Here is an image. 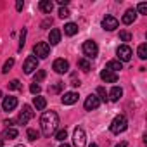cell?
I'll return each mask as SVG.
<instances>
[{
    "label": "cell",
    "instance_id": "obj_33",
    "mask_svg": "<svg viewBox=\"0 0 147 147\" xmlns=\"http://www.w3.org/2000/svg\"><path fill=\"white\" fill-rule=\"evenodd\" d=\"M40 90H42V87H40L38 83H31V87H30V92H31V94L38 95V94H40Z\"/></svg>",
    "mask_w": 147,
    "mask_h": 147
},
{
    "label": "cell",
    "instance_id": "obj_29",
    "mask_svg": "<svg viewBox=\"0 0 147 147\" xmlns=\"http://www.w3.org/2000/svg\"><path fill=\"white\" fill-rule=\"evenodd\" d=\"M12 66H14V59L11 57V59H7V61H5V64H4V67H2V73H4V75H5V73H9Z\"/></svg>",
    "mask_w": 147,
    "mask_h": 147
},
{
    "label": "cell",
    "instance_id": "obj_36",
    "mask_svg": "<svg viewBox=\"0 0 147 147\" xmlns=\"http://www.w3.org/2000/svg\"><path fill=\"white\" fill-rule=\"evenodd\" d=\"M24 40H26V30H23L21 31V42H19V50L24 47Z\"/></svg>",
    "mask_w": 147,
    "mask_h": 147
},
{
    "label": "cell",
    "instance_id": "obj_39",
    "mask_svg": "<svg viewBox=\"0 0 147 147\" xmlns=\"http://www.w3.org/2000/svg\"><path fill=\"white\" fill-rule=\"evenodd\" d=\"M4 125H7V128H12L14 121H12V119H5V121H4Z\"/></svg>",
    "mask_w": 147,
    "mask_h": 147
},
{
    "label": "cell",
    "instance_id": "obj_3",
    "mask_svg": "<svg viewBox=\"0 0 147 147\" xmlns=\"http://www.w3.org/2000/svg\"><path fill=\"white\" fill-rule=\"evenodd\" d=\"M82 50H83V54L87 55V59H94V57H97V54H99V47H97V43H95L94 40H87V42L83 43Z\"/></svg>",
    "mask_w": 147,
    "mask_h": 147
},
{
    "label": "cell",
    "instance_id": "obj_21",
    "mask_svg": "<svg viewBox=\"0 0 147 147\" xmlns=\"http://www.w3.org/2000/svg\"><path fill=\"white\" fill-rule=\"evenodd\" d=\"M64 33H66L67 36L76 35V33H78V24H75V23H67V24L64 26Z\"/></svg>",
    "mask_w": 147,
    "mask_h": 147
},
{
    "label": "cell",
    "instance_id": "obj_18",
    "mask_svg": "<svg viewBox=\"0 0 147 147\" xmlns=\"http://www.w3.org/2000/svg\"><path fill=\"white\" fill-rule=\"evenodd\" d=\"M38 7H40V11H42V12L50 14V12H52V9H54V4L50 2V0H40Z\"/></svg>",
    "mask_w": 147,
    "mask_h": 147
},
{
    "label": "cell",
    "instance_id": "obj_1",
    "mask_svg": "<svg viewBox=\"0 0 147 147\" xmlns=\"http://www.w3.org/2000/svg\"><path fill=\"white\" fill-rule=\"evenodd\" d=\"M40 125H42V133H43V135L49 137V135L55 133L57 125H59V116H57V113H54V111H45V113L42 114Z\"/></svg>",
    "mask_w": 147,
    "mask_h": 147
},
{
    "label": "cell",
    "instance_id": "obj_32",
    "mask_svg": "<svg viewBox=\"0 0 147 147\" xmlns=\"http://www.w3.org/2000/svg\"><path fill=\"white\" fill-rule=\"evenodd\" d=\"M119 38H121L123 42H130V40H131V33H130V31H119Z\"/></svg>",
    "mask_w": 147,
    "mask_h": 147
},
{
    "label": "cell",
    "instance_id": "obj_31",
    "mask_svg": "<svg viewBox=\"0 0 147 147\" xmlns=\"http://www.w3.org/2000/svg\"><path fill=\"white\" fill-rule=\"evenodd\" d=\"M43 78H45V71H43V69H38V73L35 75V82H33V83H40Z\"/></svg>",
    "mask_w": 147,
    "mask_h": 147
},
{
    "label": "cell",
    "instance_id": "obj_35",
    "mask_svg": "<svg viewBox=\"0 0 147 147\" xmlns=\"http://www.w3.org/2000/svg\"><path fill=\"white\" fill-rule=\"evenodd\" d=\"M138 12H140V14H147V4H145V2L138 4Z\"/></svg>",
    "mask_w": 147,
    "mask_h": 147
},
{
    "label": "cell",
    "instance_id": "obj_20",
    "mask_svg": "<svg viewBox=\"0 0 147 147\" xmlns=\"http://www.w3.org/2000/svg\"><path fill=\"white\" fill-rule=\"evenodd\" d=\"M33 106H35L38 111H43V109L47 107V100H45V97H40V95H36V97L33 99Z\"/></svg>",
    "mask_w": 147,
    "mask_h": 147
},
{
    "label": "cell",
    "instance_id": "obj_46",
    "mask_svg": "<svg viewBox=\"0 0 147 147\" xmlns=\"http://www.w3.org/2000/svg\"><path fill=\"white\" fill-rule=\"evenodd\" d=\"M0 97H2V92H0Z\"/></svg>",
    "mask_w": 147,
    "mask_h": 147
},
{
    "label": "cell",
    "instance_id": "obj_30",
    "mask_svg": "<svg viewBox=\"0 0 147 147\" xmlns=\"http://www.w3.org/2000/svg\"><path fill=\"white\" fill-rule=\"evenodd\" d=\"M21 88H23V85H21L19 80H12L9 83V90H21Z\"/></svg>",
    "mask_w": 147,
    "mask_h": 147
},
{
    "label": "cell",
    "instance_id": "obj_14",
    "mask_svg": "<svg viewBox=\"0 0 147 147\" xmlns=\"http://www.w3.org/2000/svg\"><path fill=\"white\" fill-rule=\"evenodd\" d=\"M62 104L64 106H71V104H75V102H78V94L76 92H66L64 95H62Z\"/></svg>",
    "mask_w": 147,
    "mask_h": 147
},
{
    "label": "cell",
    "instance_id": "obj_8",
    "mask_svg": "<svg viewBox=\"0 0 147 147\" xmlns=\"http://www.w3.org/2000/svg\"><path fill=\"white\" fill-rule=\"evenodd\" d=\"M35 116V113L31 111V107L28 106V104H24L23 106V111L19 113V118H18V121H19V125H26L31 118Z\"/></svg>",
    "mask_w": 147,
    "mask_h": 147
},
{
    "label": "cell",
    "instance_id": "obj_34",
    "mask_svg": "<svg viewBox=\"0 0 147 147\" xmlns=\"http://www.w3.org/2000/svg\"><path fill=\"white\" fill-rule=\"evenodd\" d=\"M69 14H71V12H69L67 7H61V9H59V16H61L62 19H64V18H69Z\"/></svg>",
    "mask_w": 147,
    "mask_h": 147
},
{
    "label": "cell",
    "instance_id": "obj_40",
    "mask_svg": "<svg viewBox=\"0 0 147 147\" xmlns=\"http://www.w3.org/2000/svg\"><path fill=\"white\" fill-rule=\"evenodd\" d=\"M23 5H24V4H23V2H21V0H19V2H18V4H16V9H18V11H21V9H23Z\"/></svg>",
    "mask_w": 147,
    "mask_h": 147
},
{
    "label": "cell",
    "instance_id": "obj_15",
    "mask_svg": "<svg viewBox=\"0 0 147 147\" xmlns=\"http://www.w3.org/2000/svg\"><path fill=\"white\" fill-rule=\"evenodd\" d=\"M2 107H4V111H14L18 107V99L16 97H5Z\"/></svg>",
    "mask_w": 147,
    "mask_h": 147
},
{
    "label": "cell",
    "instance_id": "obj_6",
    "mask_svg": "<svg viewBox=\"0 0 147 147\" xmlns=\"http://www.w3.org/2000/svg\"><path fill=\"white\" fill-rule=\"evenodd\" d=\"M73 144H75V147H85L87 144V135H85V130L83 128H76L75 133H73Z\"/></svg>",
    "mask_w": 147,
    "mask_h": 147
},
{
    "label": "cell",
    "instance_id": "obj_10",
    "mask_svg": "<svg viewBox=\"0 0 147 147\" xmlns=\"http://www.w3.org/2000/svg\"><path fill=\"white\" fill-rule=\"evenodd\" d=\"M118 24H119V21H118L114 16H106V18L102 19V28H104V30H107V31L116 30V28H118Z\"/></svg>",
    "mask_w": 147,
    "mask_h": 147
},
{
    "label": "cell",
    "instance_id": "obj_7",
    "mask_svg": "<svg viewBox=\"0 0 147 147\" xmlns=\"http://www.w3.org/2000/svg\"><path fill=\"white\" fill-rule=\"evenodd\" d=\"M116 54H118V61L119 62H128L130 59H131V49L128 47V45H119L118 47V50H116Z\"/></svg>",
    "mask_w": 147,
    "mask_h": 147
},
{
    "label": "cell",
    "instance_id": "obj_27",
    "mask_svg": "<svg viewBox=\"0 0 147 147\" xmlns=\"http://www.w3.org/2000/svg\"><path fill=\"white\" fill-rule=\"evenodd\" d=\"M137 54H138V57H140V59H147V43H142V45L138 47Z\"/></svg>",
    "mask_w": 147,
    "mask_h": 147
},
{
    "label": "cell",
    "instance_id": "obj_38",
    "mask_svg": "<svg viewBox=\"0 0 147 147\" xmlns=\"http://www.w3.org/2000/svg\"><path fill=\"white\" fill-rule=\"evenodd\" d=\"M71 85H73V87H80V80H76L75 76H73V80H71Z\"/></svg>",
    "mask_w": 147,
    "mask_h": 147
},
{
    "label": "cell",
    "instance_id": "obj_16",
    "mask_svg": "<svg viewBox=\"0 0 147 147\" xmlns=\"http://www.w3.org/2000/svg\"><path fill=\"white\" fill-rule=\"evenodd\" d=\"M49 42H50V45H57V43L61 42V30H57V28L50 30V33H49Z\"/></svg>",
    "mask_w": 147,
    "mask_h": 147
},
{
    "label": "cell",
    "instance_id": "obj_37",
    "mask_svg": "<svg viewBox=\"0 0 147 147\" xmlns=\"http://www.w3.org/2000/svg\"><path fill=\"white\" fill-rule=\"evenodd\" d=\"M57 4H59L61 7H66V5L69 4V0H57Z\"/></svg>",
    "mask_w": 147,
    "mask_h": 147
},
{
    "label": "cell",
    "instance_id": "obj_5",
    "mask_svg": "<svg viewBox=\"0 0 147 147\" xmlns=\"http://www.w3.org/2000/svg\"><path fill=\"white\" fill-rule=\"evenodd\" d=\"M33 52L40 57V59H47L49 54H50V45L47 42H38L35 47H33Z\"/></svg>",
    "mask_w": 147,
    "mask_h": 147
},
{
    "label": "cell",
    "instance_id": "obj_11",
    "mask_svg": "<svg viewBox=\"0 0 147 147\" xmlns=\"http://www.w3.org/2000/svg\"><path fill=\"white\" fill-rule=\"evenodd\" d=\"M100 106V100H99V97L95 95V94H90L87 99H85V109L87 111H94V109H97Z\"/></svg>",
    "mask_w": 147,
    "mask_h": 147
},
{
    "label": "cell",
    "instance_id": "obj_28",
    "mask_svg": "<svg viewBox=\"0 0 147 147\" xmlns=\"http://www.w3.org/2000/svg\"><path fill=\"white\" fill-rule=\"evenodd\" d=\"M26 133H28V138H30L31 142H35V140L40 137V131H36V130H33V128H28V131H26Z\"/></svg>",
    "mask_w": 147,
    "mask_h": 147
},
{
    "label": "cell",
    "instance_id": "obj_17",
    "mask_svg": "<svg viewBox=\"0 0 147 147\" xmlns=\"http://www.w3.org/2000/svg\"><path fill=\"white\" fill-rule=\"evenodd\" d=\"M135 18H137V11H135V9H128V11L123 14V23H125V24H131V23L135 21Z\"/></svg>",
    "mask_w": 147,
    "mask_h": 147
},
{
    "label": "cell",
    "instance_id": "obj_41",
    "mask_svg": "<svg viewBox=\"0 0 147 147\" xmlns=\"http://www.w3.org/2000/svg\"><path fill=\"white\" fill-rule=\"evenodd\" d=\"M116 147H128V144H126V142H118Z\"/></svg>",
    "mask_w": 147,
    "mask_h": 147
},
{
    "label": "cell",
    "instance_id": "obj_25",
    "mask_svg": "<svg viewBox=\"0 0 147 147\" xmlns=\"http://www.w3.org/2000/svg\"><path fill=\"white\" fill-rule=\"evenodd\" d=\"M97 97H99V100L107 102V92H106L104 87H99V88H97Z\"/></svg>",
    "mask_w": 147,
    "mask_h": 147
},
{
    "label": "cell",
    "instance_id": "obj_13",
    "mask_svg": "<svg viewBox=\"0 0 147 147\" xmlns=\"http://www.w3.org/2000/svg\"><path fill=\"white\" fill-rule=\"evenodd\" d=\"M121 97H123V88L121 87H113L111 92L107 94V100H111V102H118Z\"/></svg>",
    "mask_w": 147,
    "mask_h": 147
},
{
    "label": "cell",
    "instance_id": "obj_12",
    "mask_svg": "<svg viewBox=\"0 0 147 147\" xmlns=\"http://www.w3.org/2000/svg\"><path fill=\"white\" fill-rule=\"evenodd\" d=\"M100 78H102V82H106V83H116V82H118V73L102 69V71H100Z\"/></svg>",
    "mask_w": 147,
    "mask_h": 147
},
{
    "label": "cell",
    "instance_id": "obj_19",
    "mask_svg": "<svg viewBox=\"0 0 147 147\" xmlns=\"http://www.w3.org/2000/svg\"><path fill=\"white\" fill-rule=\"evenodd\" d=\"M106 69H107V71H113V73H118V71L123 69V64H121L119 61H109V62L106 64Z\"/></svg>",
    "mask_w": 147,
    "mask_h": 147
},
{
    "label": "cell",
    "instance_id": "obj_42",
    "mask_svg": "<svg viewBox=\"0 0 147 147\" xmlns=\"http://www.w3.org/2000/svg\"><path fill=\"white\" fill-rule=\"evenodd\" d=\"M59 147H71V145H67V144H61Z\"/></svg>",
    "mask_w": 147,
    "mask_h": 147
},
{
    "label": "cell",
    "instance_id": "obj_26",
    "mask_svg": "<svg viewBox=\"0 0 147 147\" xmlns=\"http://www.w3.org/2000/svg\"><path fill=\"white\" fill-rule=\"evenodd\" d=\"M55 140H59V142H64L66 138H67V130L64 128V130H59V131H55Z\"/></svg>",
    "mask_w": 147,
    "mask_h": 147
},
{
    "label": "cell",
    "instance_id": "obj_4",
    "mask_svg": "<svg viewBox=\"0 0 147 147\" xmlns=\"http://www.w3.org/2000/svg\"><path fill=\"white\" fill-rule=\"evenodd\" d=\"M23 69L26 75H31V73H35L38 69V57L36 55H28L24 64H23Z\"/></svg>",
    "mask_w": 147,
    "mask_h": 147
},
{
    "label": "cell",
    "instance_id": "obj_24",
    "mask_svg": "<svg viewBox=\"0 0 147 147\" xmlns=\"http://www.w3.org/2000/svg\"><path fill=\"white\" fill-rule=\"evenodd\" d=\"M62 87H64L62 82H55L52 87H49V92H50V94H59V92L62 90Z\"/></svg>",
    "mask_w": 147,
    "mask_h": 147
},
{
    "label": "cell",
    "instance_id": "obj_45",
    "mask_svg": "<svg viewBox=\"0 0 147 147\" xmlns=\"http://www.w3.org/2000/svg\"><path fill=\"white\" fill-rule=\"evenodd\" d=\"M16 147H24V145H16Z\"/></svg>",
    "mask_w": 147,
    "mask_h": 147
},
{
    "label": "cell",
    "instance_id": "obj_23",
    "mask_svg": "<svg viewBox=\"0 0 147 147\" xmlns=\"http://www.w3.org/2000/svg\"><path fill=\"white\" fill-rule=\"evenodd\" d=\"M78 66L87 73V71H90V61L88 59H85V57H82V59H78Z\"/></svg>",
    "mask_w": 147,
    "mask_h": 147
},
{
    "label": "cell",
    "instance_id": "obj_44",
    "mask_svg": "<svg viewBox=\"0 0 147 147\" xmlns=\"http://www.w3.org/2000/svg\"><path fill=\"white\" fill-rule=\"evenodd\" d=\"M0 147H4V140H0Z\"/></svg>",
    "mask_w": 147,
    "mask_h": 147
},
{
    "label": "cell",
    "instance_id": "obj_22",
    "mask_svg": "<svg viewBox=\"0 0 147 147\" xmlns=\"http://www.w3.org/2000/svg\"><path fill=\"white\" fill-rule=\"evenodd\" d=\"M16 137H18L16 128H5L4 133H2V140H11V138H16Z\"/></svg>",
    "mask_w": 147,
    "mask_h": 147
},
{
    "label": "cell",
    "instance_id": "obj_9",
    "mask_svg": "<svg viewBox=\"0 0 147 147\" xmlns=\"http://www.w3.org/2000/svg\"><path fill=\"white\" fill-rule=\"evenodd\" d=\"M52 69L55 73H59V75H64V73H67V69H69V62L66 59H55L54 64H52Z\"/></svg>",
    "mask_w": 147,
    "mask_h": 147
},
{
    "label": "cell",
    "instance_id": "obj_43",
    "mask_svg": "<svg viewBox=\"0 0 147 147\" xmlns=\"http://www.w3.org/2000/svg\"><path fill=\"white\" fill-rule=\"evenodd\" d=\"M88 147H99V145H97V144H90Z\"/></svg>",
    "mask_w": 147,
    "mask_h": 147
},
{
    "label": "cell",
    "instance_id": "obj_2",
    "mask_svg": "<svg viewBox=\"0 0 147 147\" xmlns=\"http://www.w3.org/2000/svg\"><path fill=\"white\" fill-rule=\"evenodd\" d=\"M126 128H128V121H126V118H125L123 114L116 116V118L111 121V126H109V130H111L114 135H119V133H123Z\"/></svg>",
    "mask_w": 147,
    "mask_h": 147
}]
</instances>
